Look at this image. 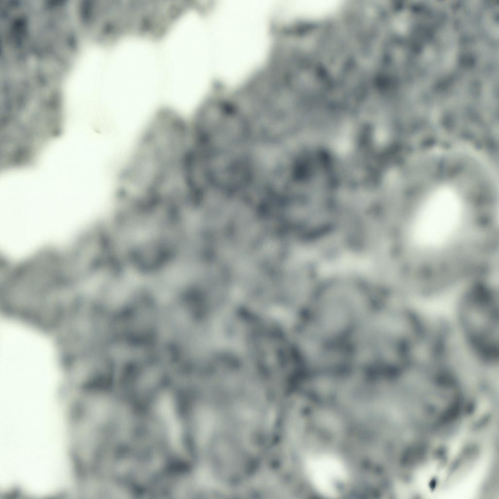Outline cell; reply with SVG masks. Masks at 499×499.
Returning a JSON list of instances; mask_svg holds the SVG:
<instances>
[{"label": "cell", "instance_id": "cell-2", "mask_svg": "<svg viewBox=\"0 0 499 499\" xmlns=\"http://www.w3.org/2000/svg\"><path fill=\"white\" fill-rule=\"evenodd\" d=\"M307 470L315 488L328 497L339 495L340 489L347 479L344 465L336 457L329 455L310 459L307 462Z\"/></svg>", "mask_w": 499, "mask_h": 499}, {"label": "cell", "instance_id": "cell-1", "mask_svg": "<svg viewBox=\"0 0 499 499\" xmlns=\"http://www.w3.org/2000/svg\"><path fill=\"white\" fill-rule=\"evenodd\" d=\"M461 215V202L456 192L448 188L438 190L419 212L413 227L414 237L422 245H439L453 233Z\"/></svg>", "mask_w": 499, "mask_h": 499}]
</instances>
